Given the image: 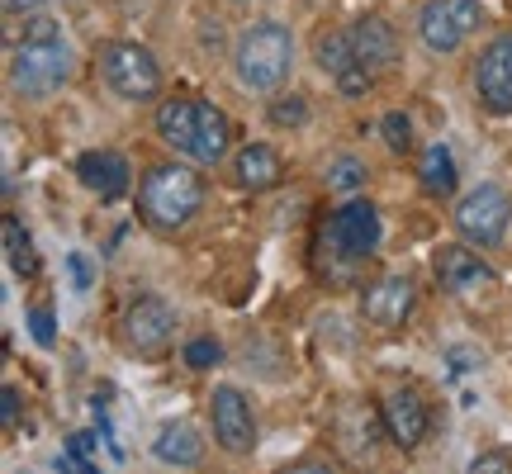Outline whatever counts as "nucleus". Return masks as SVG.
<instances>
[{"mask_svg": "<svg viewBox=\"0 0 512 474\" xmlns=\"http://www.w3.org/2000/svg\"><path fill=\"white\" fill-rule=\"evenodd\" d=\"M76 53L62 24L48 15L24 19V34L15 38V53H10V81L19 95H53L72 81Z\"/></svg>", "mask_w": 512, "mask_h": 474, "instance_id": "1", "label": "nucleus"}, {"mask_svg": "<svg viewBox=\"0 0 512 474\" xmlns=\"http://www.w3.org/2000/svg\"><path fill=\"white\" fill-rule=\"evenodd\" d=\"M204 209V176L185 162L147 166L138 181V214L152 233H181L185 223Z\"/></svg>", "mask_w": 512, "mask_h": 474, "instance_id": "2", "label": "nucleus"}, {"mask_svg": "<svg viewBox=\"0 0 512 474\" xmlns=\"http://www.w3.org/2000/svg\"><path fill=\"white\" fill-rule=\"evenodd\" d=\"M294 72V34L280 19H256L233 43V76L242 91L271 95L280 91Z\"/></svg>", "mask_w": 512, "mask_h": 474, "instance_id": "3", "label": "nucleus"}, {"mask_svg": "<svg viewBox=\"0 0 512 474\" xmlns=\"http://www.w3.org/2000/svg\"><path fill=\"white\" fill-rule=\"evenodd\" d=\"M380 237H384L380 209H375L370 200H347L328 219V228H323V256L337 261L342 275H347L351 266H361V261L380 247Z\"/></svg>", "mask_w": 512, "mask_h": 474, "instance_id": "4", "label": "nucleus"}, {"mask_svg": "<svg viewBox=\"0 0 512 474\" xmlns=\"http://www.w3.org/2000/svg\"><path fill=\"white\" fill-rule=\"evenodd\" d=\"M100 76L119 100H133V105L162 95V67L143 43H105L100 48Z\"/></svg>", "mask_w": 512, "mask_h": 474, "instance_id": "5", "label": "nucleus"}, {"mask_svg": "<svg viewBox=\"0 0 512 474\" xmlns=\"http://www.w3.org/2000/svg\"><path fill=\"white\" fill-rule=\"evenodd\" d=\"M451 223H456L460 242H470V247H479V252H484V247H498L512 228L508 190H503V185H475L470 195H460L456 200Z\"/></svg>", "mask_w": 512, "mask_h": 474, "instance_id": "6", "label": "nucleus"}, {"mask_svg": "<svg viewBox=\"0 0 512 474\" xmlns=\"http://www.w3.org/2000/svg\"><path fill=\"white\" fill-rule=\"evenodd\" d=\"M479 24H484V5L479 0H422L418 43L427 53L451 57L470 43V34H475Z\"/></svg>", "mask_w": 512, "mask_h": 474, "instance_id": "7", "label": "nucleus"}, {"mask_svg": "<svg viewBox=\"0 0 512 474\" xmlns=\"http://www.w3.org/2000/svg\"><path fill=\"white\" fill-rule=\"evenodd\" d=\"M432 275H437L441 290L456 294V299H489V294L498 290V271L470 242H465V247H460V242L437 247V252H432Z\"/></svg>", "mask_w": 512, "mask_h": 474, "instance_id": "8", "label": "nucleus"}, {"mask_svg": "<svg viewBox=\"0 0 512 474\" xmlns=\"http://www.w3.org/2000/svg\"><path fill=\"white\" fill-rule=\"evenodd\" d=\"M119 332H124V347L138 351V356H162L176 337V309L166 304L162 294H133L124 304V318H119Z\"/></svg>", "mask_w": 512, "mask_h": 474, "instance_id": "9", "label": "nucleus"}, {"mask_svg": "<svg viewBox=\"0 0 512 474\" xmlns=\"http://www.w3.org/2000/svg\"><path fill=\"white\" fill-rule=\"evenodd\" d=\"M380 437L384 432V413H375L370 403H342L337 408V418H332V446H337V456L356 465V470H366L380 460Z\"/></svg>", "mask_w": 512, "mask_h": 474, "instance_id": "10", "label": "nucleus"}, {"mask_svg": "<svg viewBox=\"0 0 512 474\" xmlns=\"http://www.w3.org/2000/svg\"><path fill=\"white\" fill-rule=\"evenodd\" d=\"M209 413H214V441H219L228 456H252L256 446V418L252 403L238 384H219L214 399H209Z\"/></svg>", "mask_w": 512, "mask_h": 474, "instance_id": "11", "label": "nucleus"}, {"mask_svg": "<svg viewBox=\"0 0 512 474\" xmlns=\"http://www.w3.org/2000/svg\"><path fill=\"white\" fill-rule=\"evenodd\" d=\"M475 95L489 114H512V34H498L475 62Z\"/></svg>", "mask_w": 512, "mask_h": 474, "instance_id": "12", "label": "nucleus"}, {"mask_svg": "<svg viewBox=\"0 0 512 474\" xmlns=\"http://www.w3.org/2000/svg\"><path fill=\"white\" fill-rule=\"evenodd\" d=\"M380 413H384V432H389V441L399 451H418L422 441H427V432H432V408H427V399H422L418 389L384 394Z\"/></svg>", "mask_w": 512, "mask_h": 474, "instance_id": "13", "label": "nucleus"}, {"mask_svg": "<svg viewBox=\"0 0 512 474\" xmlns=\"http://www.w3.org/2000/svg\"><path fill=\"white\" fill-rule=\"evenodd\" d=\"M413 304H418V285L408 275H384L361 294V318L370 328H403Z\"/></svg>", "mask_w": 512, "mask_h": 474, "instance_id": "14", "label": "nucleus"}, {"mask_svg": "<svg viewBox=\"0 0 512 474\" xmlns=\"http://www.w3.org/2000/svg\"><path fill=\"white\" fill-rule=\"evenodd\" d=\"M200 119H204V100L195 95H166L157 105V138H162L171 152H181L195 162V147H200Z\"/></svg>", "mask_w": 512, "mask_h": 474, "instance_id": "15", "label": "nucleus"}, {"mask_svg": "<svg viewBox=\"0 0 512 474\" xmlns=\"http://www.w3.org/2000/svg\"><path fill=\"white\" fill-rule=\"evenodd\" d=\"M347 34H351V48H356V62H361L370 76L399 67V29L384 15H361Z\"/></svg>", "mask_w": 512, "mask_h": 474, "instance_id": "16", "label": "nucleus"}, {"mask_svg": "<svg viewBox=\"0 0 512 474\" xmlns=\"http://www.w3.org/2000/svg\"><path fill=\"white\" fill-rule=\"evenodd\" d=\"M76 181L86 185V190H95L105 204H114L128 190L133 176H128V162L119 152L100 147V152H81V157H76Z\"/></svg>", "mask_w": 512, "mask_h": 474, "instance_id": "17", "label": "nucleus"}, {"mask_svg": "<svg viewBox=\"0 0 512 474\" xmlns=\"http://www.w3.org/2000/svg\"><path fill=\"white\" fill-rule=\"evenodd\" d=\"M233 181L242 190H252V195L275 190V185L285 181V162H280V152L271 143H242L233 152Z\"/></svg>", "mask_w": 512, "mask_h": 474, "instance_id": "18", "label": "nucleus"}, {"mask_svg": "<svg viewBox=\"0 0 512 474\" xmlns=\"http://www.w3.org/2000/svg\"><path fill=\"white\" fill-rule=\"evenodd\" d=\"M152 451H157V460H166V465L190 470V465L204 460V432L195 422H166L162 432H157V441H152Z\"/></svg>", "mask_w": 512, "mask_h": 474, "instance_id": "19", "label": "nucleus"}, {"mask_svg": "<svg viewBox=\"0 0 512 474\" xmlns=\"http://www.w3.org/2000/svg\"><path fill=\"white\" fill-rule=\"evenodd\" d=\"M418 181H422V190H427L432 200H451V195H456L460 171H456L451 147H446V143H427V147H422V152H418Z\"/></svg>", "mask_w": 512, "mask_h": 474, "instance_id": "20", "label": "nucleus"}, {"mask_svg": "<svg viewBox=\"0 0 512 474\" xmlns=\"http://www.w3.org/2000/svg\"><path fill=\"white\" fill-rule=\"evenodd\" d=\"M313 62H318V72L332 76V81H337V76H347L351 67H361L347 29H323V34L313 38Z\"/></svg>", "mask_w": 512, "mask_h": 474, "instance_id": "21", "label": "nucleus"}, {"mask_svg": "<svg viewBox=\"0 0 512 474\" xmlns=\"http://www.w3.org/2000/svg\"><path fill=\"white\" fill-rule=\"evenodd\" d=\"M0 242H5L10 271H15L19 280H34L38 275V252H34V242H29V233H24V223H19L15 214H5V223H0Z\"/></svg>", "mask_w": 512, "mask_h": 474, "instance_id": "22", "label": "nucleus"}, {"mask_svg": "<svg viewBox=\"0 0 512 474\" xmlns=\"http://www.w3.org/2000/svg\"><path fill=\"white\" fill-rule=\"evenodd\" d=\"M366 181H370V171H366L361 157H337V162L328 166V190L332 195H356Z\"/></svg>", "mask_w": 512, "mask_h": 474, "instance_id": "23", "label": "nucleus"}, {"mask_svg": "<svg viewBox=\"0 0 512 474\" xmlns=\"http://www.w3.org/2000/svg\"><path fill=\"white\" fill-rule=\"evenodd\" d=\"M266 119L275 128H304L309 124V100L304 95H275L271 105H266Z\"/></svg>", "mask_w": 512, "mask_h": 474, "instance_id": "24", "label": "nucleus"}, {"mask_svg": "<svg viewBox=\"0 0 512 474\" xmlns=\"http://www.w3.org/2000/svg\"><path fill=\"white\" fill-rule=\"evenodd\" d=\"M380 138L389 152H413V119L403 110H389L380 119Z\"/></svg>", "mask_w": 512, "mask_h": 474, "instance_id": "25", "label": "nucleus"}, {"mask_svg": "<svg viewBox=\"0 0 512 474\" xmlns=\"http://www.w3.org/2000/svg\"><path fill=\"white\" fill-rule=\"evenodd\" d=\"M219 361H223V347L214 337H195V342L185 347V365H190V370H214Z\"/></svg>", "mask_w": 512, "mask_h": 474, "instance_id": "26", "label": "nucleus"}, {"mask_svg": "<svg viewBox=\"0 0 512 474\" xmlns=\"http://www.w3.org/2000/svg\"><path fill=\"white\" fill-rule=\"evenodd\" d=\"M465 474H512V456L508 451H484V456L470 460Z\"/></svg>", "mask_w": 512, "mask_h": 474, "instance_id": "27", "label": "nucleus"}, {"mask_svg": "<svg viewBox=\"0 0 512 474\" xmlns=\"http://www.w3.org/2000/svg\"><path fill=\"white\" fill-rule=\"evenodd\" d=\"M29 332H34V342H38V347H53V342H57V323H53V313H48V309H34V313H29Z\"/></svg>", "mask_w": 512, "mask_h": 474, "instance_id": "28", "label": "nucleus"}, {"mask_svg": "<svg viewBox=\"0 0 512 474\" xmlns=\"http://www.w3.org/2000/svg\"><path fill=\"white\" fill-rule=\"evenodd\" d=\"M370 86H375V76H370L366 67H351L347 76H337V91L342 95H366Z\"/></svg>", "mask_w": 512, "mask_h": 474, "instance_id": "29", "label": "nucleus"}, {"mask_svg": "<svg viewBox=\"0 0 512 474\" xmlns=\"http://www.w3.org/2000/svg\"><path fill=\"white\" fill-rule=\"evenodd\" d=\"M67 271H72V280H76V290H91V261L81 252H72L67 256Z\"/></svg>", "mask_w": 512, "mask_h": 474, "instance_id": "30", "label": "nucleus"}, {"mask_svg": "<svg viewBox=\"0 0 512 474\" xmlns=\"http://www.w3.org/2000/svg\"><path fill=\"white\" fill-rule=\"evenodd\" d=\"M280 474H342L332 460H294L290 470H280Z\"/></svg>", "mask_w": 512, "mask_h": 474, "instance_id": "31", "label": "nucleus"}, {"mask_svg": "<svg viewBox=\"0 0 512 474\" xmlns=\"http://www.w3.org/2000/svg\"><path fill=\"white\" fill-rule=\"evenodd\" d=\"M0 418H5V427H15L19 422V394L10 389V384L0 389Z\"/></svg>", "mask_w": 512, "mask_h": 474, "instance_id": "32", "label": "nucleus"}, {"mask_svg": "<svg viewBox=\"0 0 512 474\" xmlns=\"http://www.w3.org/2000/svg\"><path fill=\"white\" fill-rule=\"evenodd\" d=\"M67 451H72V456H81V460H91L95 456V437H91V432H76V437L67 441Z\"/></svg>", "mask_w": 512, "mask_h": 474, "instance_id": "33", "label": "nucleus"}, {"mask_svg": "<svg viewBox=\"0 0 512 474\" xmlns=\"http://www.w3.org/2000/svg\"><path fill=\"white\" fill-rule=\"evenodd\" d=\"M43 5H48V0H5V10H10V15H38Z\"/></svg>", "mask_w": 512, "mask_h": 474, "instance_id": "34", "label": "nucleus"}, {"mask_svg": "<svg viewBox=\"0 0 512 474\" xmlns=\"http://www.w3.org/2000/svg\"><path fill=\"white\" fill-rule=\"evenodd\" d=\"M446 361H451V370H456V375H465L470 365H479V356H470V351H446Z\"/></svg>", "mask_w": 512, "mask_h": 474, "instance_id": "35", "label": "nucleus"}]
</instances>
